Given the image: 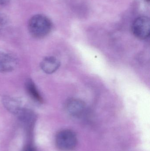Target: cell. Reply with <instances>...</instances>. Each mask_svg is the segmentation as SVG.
<instances>
[{
    "label": "cell",
    "instance_id": "4fadbf2b",
    "mask_svg": "<svg viewBox=\"0 0 150 151\" xmlns=\"http://www.w3.org/2000/svg\"><path fill=\"white\" fill-rule=\"evenodd\" d=\"M146 1H149V0H146Z\"/></svg>",
    "mask_w": 150,
    "mask_h": 151
},
{
    "label": "cell",
    "instance_id": "3957f363",
    "mask_svg": "<svg viewBox=\"0 0 150 151\" xmlns=\"http://www.w3.org/2000/svg\"><path fill=\"white\" fill-rule=\"evenodd\" d=\"M134 35L140 40L149 38L150 33V20L146 16H141L135 19L132 26Z\"/></svg>",
    "mask_w": 150,
    "mask_h": 151
},
{
    "label": "cell",
    "instance_id": "7c38bea8",
    "mask_svg": "<svg viewBox=\"0 0 150 151\" xmlns=\"http://www.w3.org/2000/svg\"><path fill=\"white\" fill-rule=\"evenodd\" d=\"M23 151H35L34 150V149L33 148H32V147H30V146H28V147H26V148H25L24 150Z\"/></svg>",
    "mask_w": 150,
    "mask_h": 151
},
{
    "label": "cell",
    "instance_id": "30bf717a",
    "mask_svg": "<svg viewBox=\"0 0 150 151\" xmlns=\"http://www.w3.org/2000/svg\"><path fill=\"white\" fill-rule=\"evenodd\" d=\"M2 17L1 16L0 17V30L3 28L5 24V19H3Z\"/></svg>",
    "mask_w": 150,
    "mask_h": 151
},
{
    "label": "cell",
    "instance_id": "277c9868",
    "mask_svg": "<svg viewBox=\"0 0 150 151\" xmlns=\"http://www.w3.org/2000/svg\"><path fill=\"white\" fill-rule=\"evenodd\" d=\"M18 64L17 58L11 54L0 51V73L10 72Z\"/></svg>",
    "mask_w": 150,
    "mask_h": 151
},
{
    "label": "cell",
    "instance_id": "7a4b0ae2",
    "mask_svg": "<svg viewBox=\"0 0 150 151\" xmlns=\"http://www.w3.org/2000/svg\"><path fill=\"white\" fill-rule=\"evenodd\" d=\"M55 144L57 148L61 150H73L77 145V137L74 131L64 129L57 133L55 137Z\"/></svg>",
    "mask_w": 150,
    "mask_h": 151
},
{
    "label": "cell",
    "instance_id": "5b68a950",
    "mask_svg": "<svg viewBox=\"0 0 150 151\" xmlns=\"http://www.w3.org/2000/svg\"><path fill=\"white\" fill-rule=\"evenodd\" d=\"M16 115L20 122L27 129H32L36 122V114L32 110L23 107Z\"/></svg>",
    "mask_w": 150,
    "mask_h": 151
},
{
    "label": "cell",
    "instance_id": "6da1fadb",
    "mask_svg": "<svg viewBox=\"0 0 150 151\" xmlns=\"http://www.w3.org/2000/svg\"><path fill=\"white\" fill-rule=\"evenodd\" d=\"M53 27L51 20L45 15L36 14L32 17L28 23V29L32 36L41 39L47 36Z\"/></svg>",
    "mask_w": 150,
    "mask_h": 151
},
{
    "label": "cell",
    "instance_id": "8992f818",
    "mask_svg": "<svg viewBox=\"0 0 150 151\" xmlns=\"http://www.w3.org/2000/svg\"><path fill=\"white\" fill-rule=\"evenodd\" d=\"M2 102L4 107L9 111L16 115L23 107L22 100L15 97L4 96L3 97Z\"/></svg>",
    "mask_w": 150,
    "mask_h": 151
},
{
    "label": "cell",
    "instance_id": "52a82bcc",
    "mask_svg": "<svg viewBox=\"0 0 150 151\" xmlns=\"http://www.w3.org/2000/svg\"><path fill=\"white\" fill-rule=\"evenodd\" d=\"M85 107L84 103L80 99H72L66 104V108L68 113L74 117L81 116L84 111Z\"/></svg>",
    "mask_w": 150,
    "mask_h": 151
},
{
    "label": "cell",
    "instance_id": "9c48e42d",
    "mask_svg": "<svg viewBox=\"0 0 150 151\" xmlns=\"http://www.w3.org/2000/svg\"><path fill=\"white\" fill-rule=\"evenodd\" d=\"M25 88L30 97L35 102L42 104L43 99L32 79L28 78L25 83Z\"/></svg>",
    "mask_w": 150,
    "mask_h": 151
},
{
    "label": "cell",
    "instance_id": "8fae6325",
    "mask_svg": "<svg viewBox=\"0 0 150 151\" xmlns=\"http://www.w3.org/2000/svg\"><path fill=\"white\" fill-rule=\"evenodd\" d=\"M10 0H0V5H4L8 3Z\"/></svg>",
    "mask_w": 150,
    "mask_h": 151
},
{
    "label": "cell",
    "instance_id": "ba28073f",
    "mask_svg": "<svg viewBox=\"0 0 150 151\" xmlns=\"http://www.w3.org/2000/svg\"><path fill=\"white\" fill-rule=\"evenodd\" d=\"M60 65V62L56 58L48 56L44 58L40 63V67L43 72L47 74H52L55 72Z\"/></svg>",
    "mask_w": 150,
    "mask_h": 151
}]
</instances>
